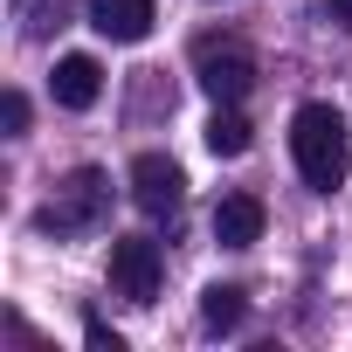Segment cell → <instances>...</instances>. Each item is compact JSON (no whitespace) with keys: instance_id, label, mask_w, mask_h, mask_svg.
Instances as JSON below:
<instances>
[{"instance_id":"obj_1","label":"cell","mask_w":352,"mask_h":352,"mask_svg":"<svg viewBox=\"0 0 352 352\" xmlns=\"http://www.w3.org/2000/svg\"><path fill=\"white\" fill-rule=\"evenodd\" d=\"M290 159L304 173L311 194H338L345 173H352V138H345V118L331 104H304L290 118Z\"/></svg>"},{"instance_id":"obj_2","label":"cell","mask_w":352,"mask_h":352,"mask_svg":"<svg viewBox=\"0 0 352 352\" xmlns=\"http://www.w3.org/2000/svg\"><path fill=\"white\" fill-rule=\"evenodd\" d=\"M104 208H111V180L97 166H76L69 180L56 187V201L42 208V235H90L104 221Z\"/></svg>"},{"instance_id":"obj_3","label":"cell","mask_w":352,"mask_h":352,"mask_svg":"<svg viewBox=\"0 0 352 352\" xmlns=\"http://www.w3.org/2000/svg\"><path fill=\"white\" fill-rule=\"evenodd\" d=\"M194 76H201V90H208L214 104H242V97L256 90V56H249L242 42L201 35V42H194Z\"/></svg>"},{"instance_id":"obj_4","label":"cell","mask_w":352,"mask_h":352,"mask_svg":"<svg viewBox=\"0 0 352 352\" xmlns=\"http://www.w3.org/2000/svg\"><path fill=\"white\" fill-rule=\"evenodd\" d=\"M159 276H166V263H159V242L152 235H118L111 242V290L124 304H152L159 297Z\"/></svg>"},{"instance_id":"obj_5","label":"cell","mask_w":352,"mask_h":352,"mask_svg":"<svg viewBox=\"0 0 352 352\" xmlns=\"http://www.w3.org/2000/svg\"><path fill=\"white\" fill-rule=\"evenodd\" d=\"M131 201L145 208V214H173L187 201V173L173 166L166 152H138L131 159Z\"/></svg>"},{"instance_id":"obj_6","label":"cell","mask_w":352,"mask_h":352,"mask_svg":"<svg viewBox=\"0 0 352 352\" xmlns=\"http://www.w3.org/2000/svg\"><path fill=\"white\" fill-rule=\"evenodd\" d=\"M152 21H159L152 0H90V28H97L104 42H145Z\"/></svg>"},{"instance_id":"obj_7","label":"cell","mask_w":352,"mask_h":352,"mask_svg":"<svg viewBox=\"0 0 352 352\" xmlns=\"http://www.w3.org/2000/svg\"><path fill=\"white\" fill-rule=\"evenodd\" d=\"M49 90H56L63 111H90V104L104 97V69H97V56H63L56 76H49Z\"/></svg>"},{"instance_id":"obj_8","label":"cell","mask_w":352,"mask_h":352,"mask_svg":"<svg viewBox=\"0 0 352 352\" xmlns=\"http://www.w3.org/2000/svg\"><path fill=\"white\" fill-rule=\"evenodd\" d=\"M214 242H221V249L263 242V201H256V194H221V208H214Z\"/></svg>"},{"instance_id":"obj_9","label":"cell","mask_w":352,"mask_h":352,"mask_svg":"<svg viewBox=\"0 0 352 352\" xmlns=\"http://www.w3.org/2000/svg\"><path fill=\"white\" fill-rule=\"evenodd\" d=\"M256 145V124L235 111V104H214V118H208V152L214 159H242Z\"/></svg>"},{"instance_id":"obj_10","label":"cell","mask_w":352,"mask_h":352,"mask_svg":"<svg viewBox=\"0 0 352 352\" xmlns=\"http://www.w3.org/2000/svg\"><path fill=\"white\" fill-rule=\"evenodd\" d=\"M201 318H208L214 331H235V324H242V290H235V283H208V290H201Z\"/></svg>"},{"instance_id":"obj_11","label":"cell","mask_w":352,"mask_h":352,"mask_svg":"<svg viewBox=\"0 0 352 352\" xmlns=\"http://www.w3.org/2000/svg\"><path fill=\"white\" fill-rule=\"evenodd\" d=\"M0 124H8V131H28V97H21V90L0 97Z\"/></svg>"},{"instance_id":"obj_12","label":"cell","mask_w":352,"mask_h":352,"mask_svg":"<svg viewBox=\"0 0 352 352\" xmlns=\"http://www.w3.org/2000/svg\"><path fill=\"white\" fill-rule=\"evenodd\" d=\"M83 338H90V352H124V338H118V331H111V324H90V331H83Z\"/></svg>"},{"instance_id":"obj_13","label":"cell","mask_w":352,"mask_h":352,"mask_svg":"<svg viewBox=\"0 0 352 352\" xmlns=\"http://www.w3.org/2000/svg\"><path fill=\"white\" fill-rule=\"evenodd\" d=\"M324 14H331L338 28H352V0H331V8H324Z\"/></svg>"}]
</instances>
